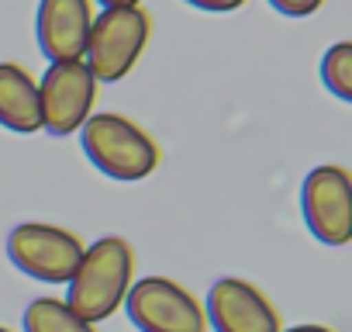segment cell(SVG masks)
Segmentation results:
<instances>
[{"label":"cell","instance_id":"6da1fadb","mask_svg":"<svg viewBox=\"0 0 352 332\" xmlns=\"http://www.w3.org/2000/svg\"><path fill=\"white\" fill-rule=\"evenodd\" d=\"M135 249L121 236H104L94 246H83V256L73 270L66 304L87 318L90 325L111 318L121 304L128 287L135 284Z\"/></svg>","mask_w":352,"mask_h":332},{"label":"cell","instance_id":"7a4b0ae2","mask_svg":"<svg viewBox=\"0 0 352 332\" xmlns=\"http://www.w3.org/2000/svg\"><path fill=\"white\" fill-rule=\"evenodd\" d=\"M80 142H83L87 159L97 170L121 184L152 177L162 159L159 142L138 121H131L118 111H94L80 128Z\"/></svg>","mask_w":352,"mask_h":332},{"label":"cell","instance_id":"3957f363","mask_svg":"<svg viewBox=\"0 0 352 332\" xmlns=\"http://www.w3.org/2000/svg\"><path fill=\"white\" fill-rule=\"evenodd\" d=\"M148 39H152V18L142 4L138 8H104L90 25L83 63L97 83H118L135 70Z\"/></svg>","mask_w":352,"mask_h":332},{"label":"cell","instance_id":"277c9868","mask_svg":"<svg viewBox=\"0 0 352 332\" xmlns=\"http://www.w3.org/2000/svg\"><path fill=\"white\" fill-rule=\"evenodd\" d=\"M138 332H208L204 304L173 277H142L121 304Z\"/></svg>","mask_w":352,"mask_h":332},{"label":"cell","instance_id":"5b68a950","mask_svg":"<svg viewBox=\"0 0 352 332\" xmlns=\"http://www.w3.org/2000/svg\"><path fill=\"white\" fill-rule=\"evenodd\" d=\"M11 263L42 284H66L83 256V239L63 225L49 222H21L8 236Z\"/></svg>","mask_w":352,"mask_h":332},{"label":"cell","instance_id":"8992f818","mask_svg":"<svg viewBox=\"0 0 352 332\" xmlns=\"http://www.w3.org/2000/svg\"><path fill=\"white\" fill-rule=\"evenodd\" d=\"M100 83L87 70L83 59L52 63L45 76L38 80V101H42V128L56 138H66L83 128V121L94 114Z\"/></svg>","mask_w":352,"mask_h":332},{"label":"cell","instance_id":"52a82bcc","mask_svg":"<svg viewBox=\"0 0 352 332\" xmlns=\"http://www.w3.org/2000/svg\"><path fill=\"white\" fill-rule=\"evenodd\" d=\"M300 208L311 236L324 246L352 242V177L345 166L324 163L304 177Z\"/></svg>","mask_w":352,"mask_h":332},{"label":"cell","instance_id":"ba28073f","mask_svg":"<svg viewBox=\"0 0 352 332\" xmlns=\"http://www.w3.org/2000/svg\"><path fill=\"white\" fill-rule=\"evenodd\" d=\"M204 318L214 325V332H280V311L276 304L249 280L242 277H221L208 291Z\"/></svg>","mask_w":352,"mask_h":332},{"label":"cell","instance_id":"9c48e42d","mask_svg":"<svg viewBox=\"0 0 352 332\" xmlns=\"http://www.w3.org/2000/svg\"><path fill=\"white\" fill-rule=\"evenodd\" d=\"M90 25H94L90 0H42L38 4L35 32H38L42 52L52 63L83 59Z\"/></svg>","mask_w":352,"mask_h":332},{"label":"cell","instance_id":"30bf717a","mask_svg":"<svg viewBox=\"0 0 352 332\" xmlns=\"http://www.w3.org/2000/svg\"><path fill=\"white\" fill-rule=\"evenodd\" d=\"M0 125L14 135L42 132L38 80L21 63H0Z\"/></svg>","mask_w":352,"mask_h":332},{"label":"cell","instance_id":"8fae6325","mask_svg":"<svg viewBox=\"0 0 352 332\" xmlns=\"http://www.w3.org/2000/svg\"><path fill=\"white\" fill-rule=\"evenodd\" d=\"M25 332H97L63 298H35L25 308Z\"/></svg>","mask_w":352,"mask_h":332},{"label":"cell","instance_id":"7c38bea8","mask_svg":"<svg viewBox=\"0 0 352 332\" xmlns=\"http://www.w3.org/2000/svg\"><path fill=\"white\" fill-rule=\"evenodd\" d=\"M321 83L338 101H352V42H335L321 56Z\"/></svg>","mask_w":352,"mask_h":332},{"label":"cell","instance_id":"4fadbf2b","mask_svg":"<svg viewBox=\"0 0 352 332\" xmlns=\"http://www.w3.org/2000/svg\"><path fill=\"white\" fill-rule=\"evenodd\" d=\"M270 4H273L280 14H287V18H311V14L321 11L324 0H270Z\"/></svg>","mask_w":352,"mask_h":332},{"label":"cell","instance_id":"5bb4252c","mask_svg":"<svg viewBox=\"0 0 352 332\" xmlns=\"http://www.w3.org/2000/svg\"><path fill=\"white\" fill-rule=\"evenodd\" d=\"M190 8H197V11H211V14H228V11H239V8H245L249 0H187Z\"/></svg>","mask_w":352,"mask_h":332},{"label":"cell","instance_id":"9a60e30c","mask_svg":"<svg viewBox=\"0 0 352 332\" xmlns=\"http://www.w3.org/2000/svg\"><path fill=\"white\" fill-rule=\"evenodd\" d=\"M280 332H335V329H328V325H314V322H307V325H294V329H280Z\"/></svg>","mask_w":352,"mask_h":332},{"label":"cell","instance_id":"2e32d148","mask_svg":"<svg viewBox=\"0 0 352 332\" xmlns=\"http://www.w3.org/2000/svg\"><path fill=\"white\" fill-rule=\"evenodd\" d=\"M104 8H138L142 0H100Z\"/></svg>","mask_w":352,"mask_h":332},{"label":"cell","instance_id":"e0dca14e","mask_svg":"<svg viewBox=\"0 0 352 332\" xmlns=\"http://www.w3.org/2000/svg\"><path fill=\"white\" fill-rule=\"evenodd\" d=\"M0 332H14V329H8V325H0Z\"/></svg>","mask_w":352,"mask_h":332}]
</instances>
